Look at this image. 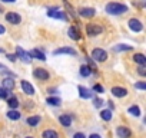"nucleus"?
I'll return each instance as SVG.
<instances>
[{
    "label": "nucleus",
    "mask_w": 146,
    "mask_h": 138,
    "mask_svg": "<svg viewBox=\"0 0 146 138\" xmlns=\"http://www.w3.org/2000/svg\"><path fill=\"white\" fill-rule=\"evenodd\" d=\"M106 12L109 15H122V13H126L127 12V6L125 5H120V3H108L106 5Z\"/></svg>",
    "instance_id": "obj_1"
},
{
    "label": "nucleus",
    "mask_w": 146,
    "mask_h": 138,
    "mask_svg": "<svg viewBox=\"0 0 146 138\" xmlns=\"http://www.w3.org/2000/svg\"><path fill=\"white\" fill-rule=\"evenodd\" d=\"M102 32H103V29H102L99 25L90 23V25L86 26V33H88L89 36H98V35H100Z\"/></svg>",
    "instance_id": "obj_2"
},
{
    "label": "nucleus",
    "mask_w": 146,
    "mask_h": 138,
    "mask_svg": "<svg viewBox=\"0 0 146 138\" xmlns=\"http://www.w3.org/2000/svg\"><path fill=\"white\" fill-rule=\"evenodd\" d=\"M92 58H93L96 62H105V60L108 59V53H106L103 49H93Z\"/></svg>",
    "instance_id": "obj_3"
},
{
    "label": "nucleus",
    "mask_w": 146,
    "mask_h": 138,
    "mask_svg": "<svg viewBox=\"0 0 146 138\" xmlns=\"http://www.w3.org/2000/svg\"><path fill=\"white\" fill-rule=\"evenodd\" d=\"M33 75L37 79H40V81H47L49 79V72L46 71V69H43V68H36L33 71Z\"/></svg>",
    "instance_id": "obj_4"
},
{
    "label": "nucleus",
    "mask_w": 146,
    "mask_h": 138,
    "mask_svg": "<svg viewBox=\"0 0 146 138\" xmlns=\"http://www.w3.org/2000/svg\"><path fill=\"white\" fill-rule=\"evenodd\" d=\"M6 20H7L9 23H12V25H19V23L22 22V17H20V15H17V13H15V12H9V13L6 15Z\"/></svg>",
    "instance_id": "obj_5"
},
{
    "label": "nucleus",
    "mask_w": 146,
    "mask_h": 138,
    "mask_svg": "<svg viewBox=\"0 0 146 138\" xmlns=\"http://www.w3.org/2000/svg\"><path fill=\"white\" fill-rule=\"evenodd\" d=\"M16 55H17L23 62H26V63H30V62H32V58L29 56V53H27V52H25L20 46H17V48H16Z\"/></svg>",
    "instance_id": "obj_6"
},
{
    "label": "nucleus",
    "mask_w": 146,
    "mask_h": 138,
    "mask_svg": "<svg viewBox=\"0 0 146 138\" xmlns=\"http://www.w3.org/2000/svg\"><path fill=\"white\" fill-rule=\"evenodd\" d=\"M116 134H117L119 138H130L132 137V132H130V129L127 127H117Z\"/></svg>",
    "instance_id": "obj_7"
},
{
    "label": "nucleus",
    "mask_w": 146,
    "mask_h": 138,
    "mask_svg": "<svg viewBox=\"0 0 146 138\" xmlns=\"http://www.w3.org/2000/svg\"><path fill=\"white\" fill-rule=\"evenodd\" d=\"M47 16L49 17H54V19H62V20H67V15L64 12H60V10H49L47 12Z\"/></svg>",
    "instance_id": "obj_8"
},
{
    "label": "nucleus",
    "mask_w": 146,
    "mask_h": 138,
    "mask_svg": "<svg viewBox=\"0 0 146 138\" xmlns=\"http://www.w3.org/2000/svg\"><path fill=\"white\" fill-rule=\"evenodd\" d=\"M110 92H112L113 96H117V98H123V96L127 95V89H126V88H120V86H115V88H112Z\"/></svg>",
    "instance_id": "obj_9"
},
{
    "label": "nucleus",
    "mask_w": 146,
    "mask_h": 138,
    "mask_svg": "<svg viewBox=\"0 0 146 138\" xmlns=\"http://www.w3.org/2000/svg\"><path fill=\"white\" fill-rule=\"evenodd\" d=\"M129 27H130V30H133V32H142V29H143L142 23H140L137 19H130V20H129Z\"/></svg>",
    "instance_id": "obj_10"
},
{
    "label": "nucleus",
    "mask_w": 146,
    "mask_h": 138,
    "mask_svg": "<svg viewBox=\"0 0 146 138\" xmlns=\"http://www.w3.org/2000/svg\"><path fill=\"white\" fill-rule=\"evenodd\" d=\"M79 15H80L82 17H93V16L96 15V10L92 9V7H83V9L79 10Z\"/></svg>",
    "instance_id": "obj_11"
},
{
    "label": "nucleus",
    "mask_w": 146,
    "mask_h": 138,
    "mask_svg": "<svg viewBox=\"0 0 146 138\" xmlns=\"http://www.w3.org/2000/svg\"><path fill=\"white\" fill-rule=\"evenodd\" d=\"M22 89H23V92L27 94V95H33V94H35V88H33L32 84L27 82V81H22Z\"/></svg>",
    "instance_id": "obj_12"
},
{
    "label": "nucleus",
    "mask_w": 146,
    "mask_h": 138,
    "mask_svg": "<svg viewBox=\"0 0 146 138\" xmlns=\"http://www.w3.org/2000/svg\"><path fill=\"white\" fill-rule=\"evenodd\" d=\"M67 35H69V38L70 39H73V40H79L80 39V33H79V30L76 29V27H69V30H67Z\"/></svg>",
    "instance_id": "obj_13"
},
{
    "label": "nucleus",
    "mask_w": 146,
    "mask_h": 138,
    "mask_svg": "<svg viewBox=\"0 0 146 138\" xmlns=\"http://www.w3.org/2000/svg\"><path fill=\"white\" fill-rule=\"evenodd\" d=\"M62 53H67V55H76V50L72 48H59L53 52V55H62Z\"/></svg>",
    "instance_id": "obj_14"
},
{
    "label": "nucleus",
    "mask_w": 146,
    "mask_h": 138,
    "mask_svg": "<svg viewBox=\"0 0 146 138\" xmlns=\"http://www.w3.org/2000/svg\"><path fill=\"white\" fill-rule=\"evenodd\" d=\"M29 56H30V58H36V59H39V60H44V59H46L44 53L40 52L39 49H33V50H30V52H29Z\"/></svg>",
    "instance_id": "obj_15"
},
{
    "label": "nucleus",
    "mask_w": 146,
    "mask_h": 138,
    "mask_svg": "<svg viewBox=\"0 0 146 138\" xmlns=\"http://www.w3.org/2000/svg\"><path fill=\"white\" fill-rule=\"evenodd\" d=\"M15 88V81L12 78H5L3 79V89L6 91H12Z\"/></svg>",
    "instance_id": "obj_16"
},
{
    "label": "nucleus",
    "mask_w": 146,
    "mask_h": 138,
    "mask_svg": "<svg viewBox=\"0 0 146 138\" xmlns=\"http://www.w3.org/2000/svg\"><path fill=\"white\" fill-rule=\"evenodd\" d=\"M133 60H135L136 63L142 65V66H145V65H146V58H145V55H142V53H135Z\"/></svg>",
    "instance_id": "obj_17"
},
{
    "label": "nucleus",
    "mask_w": 146,
    "mask_h": 138,
    "mask_svg": "<svg viewBox=\"0 0 146 138\" xmlns=\"http://www.w3.org/2000/svg\"><path fill=\"white\" fill-rule=\"evenodd\" d=\"M78 89H79V95H80L82 98H85V99H88V98H92V92H90L89 89H86L85 86H79Z\"/></svg>",
    "instance_id": "obj_18"
},
{
    "label": "nucleus",
    "mask_w": 146,
    "mask_h": 138,
    "mask_svg": "<svg viewBox=\"0 0 146 138\" xmlns=\"http://www.w3.org/2000/svg\"><path fill=\"white\" fill-rule=\"evenodd\" d=\"M40 121H42V117H39V115H33V117H29L27 118V124L32 125V127H36Z\"/></svg>",
    "instance_id": "obj_19"
},
{
    "label": "nucleus",
    "mask_w": 146,
    "mask_h": 138,
    "mask_svg": "<svg viewBox=\"0 0 146 138\" xmlns=\"http://www.w3.org/2000/svg\"><path fill=\"white\" fill-rule=\"evenodd\" d=\"M59 121H60V124H62L63 127H70V124H72V118H70V115H60Z\"/></svg>",
    "instance_id": "obj_20"
},
{
    "label": "nucleus",
    "mask_w": 146,
    "mask_h": 138,
    "mask_svg": "<svg viewBox=\"0 0 146 138\" xmlns=\"http://www.w3.org/2000/svg\"><path fill=\"white\" fill-rule=\"evenodd\" d=\"M42 137L43 138H59V134L56 131H53V129H47V131H44L42 134Z\"/></svg>",
    "instance_id": "obj_21"
},
{
    "label": "nucleus",
    "mask_w": 146,
    "mask_h": 138,
    "mask_svg": "<svg viewBox=\"0 0 146 138\" xmlns=\"http://www.w3.org/2000/svg\"><path fill=\"white\" fill-rule=\"evenodd\" d=\"M7 105H9V108H12V109H16V108L19 107V101H17V98H16V96H12V98H9V99H7Z\"/></svg>",
    "instance_id": "obj_22"
},
{
    "label": "nucleus",
    "mask_w": 146,
    "mask_h": 138,
    "mask_svg": "<svg viewBox=\"0 0 146 138\" xmlns=\"http://www.w3.org/2000/svg\"><path fill=\"white\" fill-rule=\"evenodd\" d=\"M100 118L105 119V121H110V119H112V111H110V109H103V111H100Z\"/></svg>",
    "instance_id": "obj_23"
},
{
    "label": "nucleus",
    "mask_w": 146,
    "mask_h": 138,
    "mask_svg": "<svg viewBox=\"0 0 146 138\" xmlns=\"http://www.w3.org/2000/svg\"><path fill=\"white\" fill-rule=\"evenodd\" d=\"M90 74H92V71H90V68H89V66H86V65L80 66V75H82V76L86 78V76H89Z\"/></svg>",
    "instance_id": "obj_24"
},
{
    "label": "nucleus",
    "mask_w": 146,
    "mask_h": 138,
    "mask_svg": "<svg viewBox=\"0 0 146 138\" xmlns=\"http://www.w3.org/2000/svg\"><path fill=\"white\" fill-rule=\"evenodd\" d=\"M7 118H9V119H20V112L12 109V111L7 112Z\"/></svg>",
    "instance_id": "obj_25"
},
{
    "label": "nucleus",
    "mask_w": 146,
    "mask_h": 138,
    "mask_svg": "<svg viewBox=\"0 0 146 138\" xmlns=\"http://www.w3.org/2000/svg\"><path fill=\"white\" fill-rule=\"evenodd\" d=\"M46 102H47L49 105H53V107H59V105H60V99H59V98H54V96L47 98Z\"/></svg>",
    "instance_id": "obj_26"
},
{
    "label": "nucleus",
    "mask_w": 146,
    "mask_h": 138,
    "mask_svg": "<svg viewBox=\"0 0 146 138\" xmlns=\"http://www.w3.org/2000/svg\"><path fill=\"white\" fill-rule=\"evenodd\" d=\"M129 114H132L133 117H139V115H140V109H139V107H136V105L130 107V108H129Z\"/></svg>",
    "instance_id": "obj_27"
},
{
    "label": "nucleus",
    "mask_w": 146,
    "mask_h": 138,
    "mask_svg": "<svg viewBox=\"0 0 146 138\" xmlns=\"http://www.w3.org/2000/svg\"><path fill=\"white\" fill-rule=\"evenodd\" d=\"M115 49H116V50H130L132 46H127V45H119V46H116Z\"/></svg>",
    "instance_id": "obj_28"
},
{
    "label": "nucleus",
    "mask_w": 146,
    "mask_h": 138,
    "mask_svg": "<svg viewBox=\"0 0 146 138\" xmlns=\"http://www.w3.org/2000/svg\"><path fill=\"white\" fill-rule=\"evenodd\" d=\"M137 74H139L140 76H145V75H146V68L140 65V66L137 68Z\"/></svg>",
    "instance_id": "obj_29"
},
{
    "label": "nucleus",
    "mask_w": 146,
    "mask_h": 138,
    "mask_svg": "<svg viewBox=\"0 0 146 138\" xmlns=\"http://www.w3.org/2000/svg\"><path fill=\"white\" fill-rule=\"evenodd\" d=\"M135 88L136 89H146V84L145 82H137V84H135Z\"/></svg>",
    "instance_id": "obj_30"
},
{
    "label": "nucleus",
    "mask_w": 146,
    "mask_h": 138,
    "mask_svg": "<svg viewBox=\"0 0 146 138\" xmlns=\"http://www.w3.org/2000/svg\"><path fill=\"white\" fill-rule=\"evenodd\" d=\"M93 91L98 92V94H102V92H103V86H102V85H95V86H93Z\"/></svg>",
    "instance_id": "obj_31"
},
{
    "label": "nucleus",
    "mask_w": 146,
    "mask_h": 138,
    "mask_svg": "<svg viewBox=\"0 0 146 138\" xmlns=\"http://www.w3.org/2000/svg\"><path fill=\"white\" fill-rule=\"evenodd\" d=\"M102 105H103V101L99 99V98H96V99H95V107H96V108H100Z\"/></svg>",
    "instance_id": "obj_32"
},
{
    "label": "nucleus",
    "mask_w": 146,
    "mask_h": 138,
    "mask_svg": "<svg viewBox=\"0 0 146 138\" xmlns=\"http://www.w3.org/2000/svg\"><path fill=\"white\" fill-rule=\"evenodd\" d=\"M0 98H7V91L3 88H0Z\"/></svg>",
    "instance_id": "obj_33"
},
{
    "label": "nucleus",
    "mask_w": 146,
    "mask_h": 138,
    "mask_svg": "<svg viewBox=\"0 0 146 138\" xmlns=\"http://www.w3.org/2000/svg\"><path fill=\"white\" fill-rule=\"evenodd\" d=\"M73 138H86L82 132H78V134H75V137H73Z\"/></svg>",
    "instance_id": "obj_34"
},
{
    "label": "nucleus",
    "mask_w": 146,
    "mask_h": 138,
    "mask_svg": "<svg viewBox=\"0 0 146 138\" xmlns=\"http://www.w3.org/2000/svg\"><path fill=\"white\" fill-rule=\"evenodd\" d=\"M7 58H9L12 62H15V60H16V55H7Z\"/></svg>",
    "instance_id": "obj_35"
},
{
    "label": "nucleus",
    "mask_w": 146,
    "mask_h": 138,
    "mask_svg": "<svg viewBox=\"0 0 146 138\" xmlns=\"http://www.w3.org/2000/svg\"><path fill=\"white\" fill-rule=\"evenodd\" d=\"M6 32V29H5V26H2V25H0V35H3Z\"/></svg>",
    "instance_id": "obj_36"
},
{
    "label": "nucleus",
    "mask_w": 146,
    "mask_h": 138,
    "mask_svg": "<svg viewBox=\"0 0 146 138\" xmlns=\"http://www.w3.org/2000/svg\"><path fill=\"white\" fill-rule=\"evenodd\" d=\"M89 138H100V135H98V134H92Z\"/></svg>",
    "instance_id": "obj_37"
},
{
    "label": "nucleus",
    "mask_w": 146,
    "mask_h": 138,
    "mask_svg": "<svg viewBox=\"0 0 146 138\" xmlns=\"http://www.w3.org/2000/svg\"><path fill=\"white\" fill-rule=\"evenodd\" d=\"M2 2H5V3H13V2H16V0H2Z\"/></svg>",
    "instance_id": "obj_38"
},
{
    "label": "nucleus",
    "mask_w": 146,
    "mask_h": 138,
    "mask_svg": "<svg viewBox=\"0 0 146 138\" xmlns=\"http://www.w3.org/2000/svg\"><path fill=\"white\" fill-rule=\"evenodd\" d=\"M49 92H50V94H56V89H53V88H50V89H49Z\"/></svg>",
    "instance_id": "obj_39"
},
{
    "label": "nucleus",
    "mask_w": 146,
    "mask_h": 138,
    "mask_svg": "<svg viewBox=\"0 0 146 138\" xmlns=\"http://www.w3.org/2000/svg\"><path fill=\"white\" fill-rule=\"evenodd\" d=\"M3 12V9H2V6H0V13H2Z\"/></svg>",
    "instance_id": "obj_40"
},
{
    "label": "nucleus",
    "mask_w": 146,
    "mask_h": 138,
    "mask_svg": "<svg viewBox=\"0 0 146 138\" xmlns=\"http://www.w3.org/2000/svg\"><path fill=\"white\" fill-rule=\"evenodd\" d=\"M26 138H33V137H26Z\"/></svg>",
    "instance_id": "obj_41"
}]
</instances>
